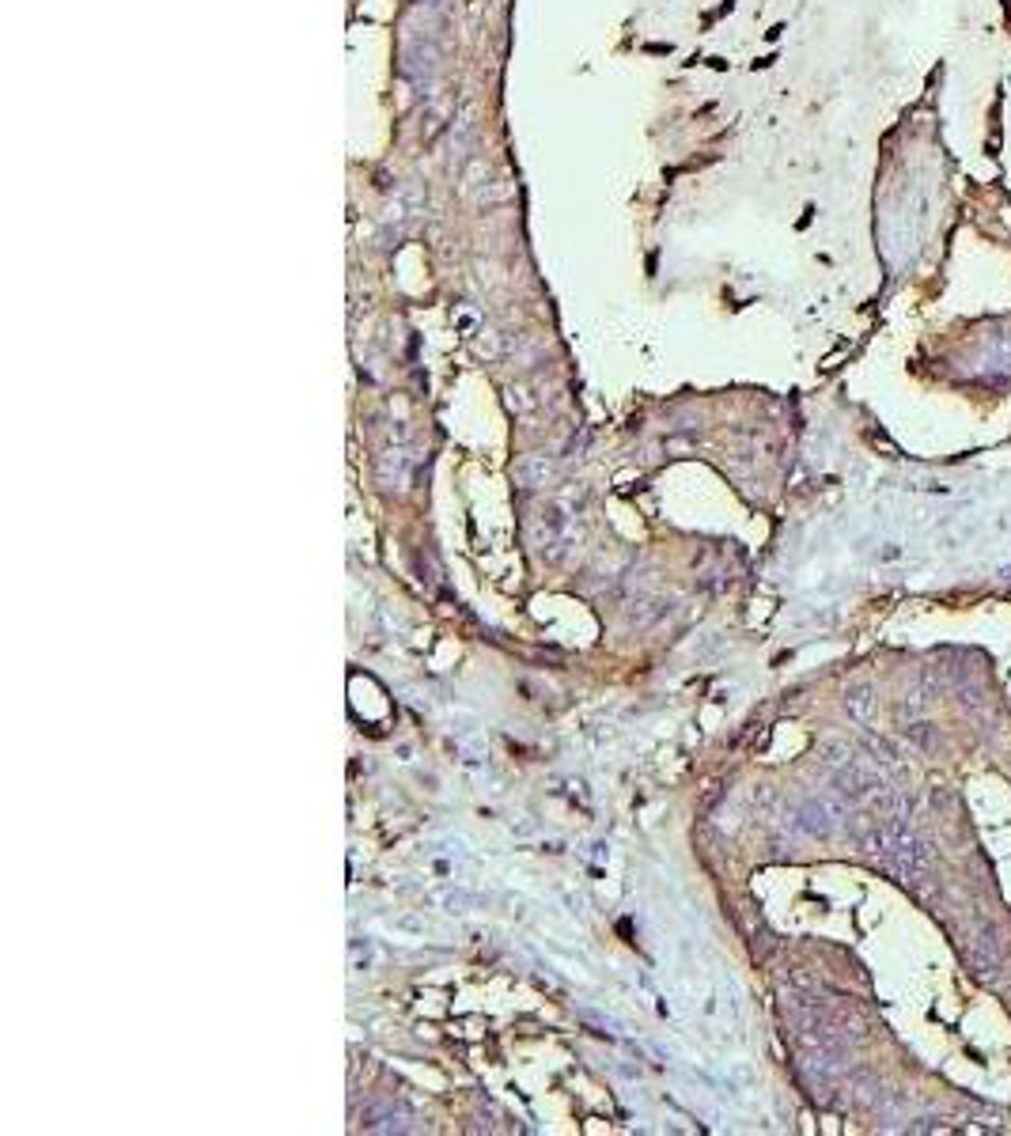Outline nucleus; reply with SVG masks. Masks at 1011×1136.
I'll return each instance as SVG.
<instances>
[{
	"mask_svg": "<svg viewBox=\"0 0 1011 1136\" xmlns=\"http://www.w3.org/2000/svg\"><path fill=\"white\" fill-rule=\"evenodd\" d=\"M546 473H549V466H546V463H527V466L519 470V478H523L527 485H535L538 478H546Z\"/></svg>",
	"mask_w": 1011,
	"mask_h": 1136,
	"instance_id": "obj_1",
	"label": "nucleus"
}]
</instances>
